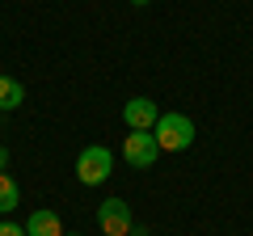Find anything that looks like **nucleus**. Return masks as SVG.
<instances>
[{"mask_svg":"<svg viewBox=\"0 0 253 236\" xmlns=\"http://www.w3.org/2000/svg\"><path fill=\"white\" fill-rule=\"evenodd\" d=\"M17 207H21V186L13 182L9 173H0V215H9Z\"/></svg>","mask_w":253,"mask_h":236,"instance_id":"8","label":"nucleus"},{"mask_svg":"<svg viewBox=\"0 0 253 236\" xmlns=\"http://www.w3.org/2000/svg\"><path fill=\"white\" fill-rule=\"evenodd\" d=\"M156 118H161V110H156L152 97H131L123 106V122L126 131H152L156 127Z\"/></svg>","mask_w":253,"mask_h":236,"instance_id":"5","label":"nucleus"},{"mask_svg":"<svg viewBox=\"0 0 253 236\" xmlns=\"http://www.w3.org/2000/svg\"><path fill=\"white\" fill-rule=\"evenodd\" d=\"M26 101V84L13 76H0V110H17Z\"/></svg>","mask_w":253,"mask_h":236,"instance_id":"7","label":"nucleus"},{"mask_svg":"<svg viewBox=\"0 0 253 236\" xmlns=\"http://www.w3.org/2000/svg\"><path fill=\"white\" fill-rule=\"evenodd\" d=\"M26 236H63V224H59V215H55V211L38 207L34 215L26 219Z\"/></svg>","mask_w":253,"mask_h":236,"instance_id":"6","label":"nucleus"},{"mask_svg":"<svg viewBox=\"0 0 253 236\" xmlns=\"http://www.w3.org/2000/svg\"><path fill=\"white\" fill-rule=\"evenodd\" d=\"M123 160L131 169H152L161 160V148H156L152 131H131V135H123Z\"/></svg>","mask_w":253,"mask_h":236,"instance_id":"3","label":"nucleus"},{"mask_svg":"<svg viewBox=\"0 0 253 236\" xmlns=\"http://www.w3.org/2000/svg\"><path fill=\"white\" fill-rule=\"evenodd\" d=\"M63 236H76V232H63Z\"/></svg>","mask_w":253,"mask_h":236,"instance_id":"12","label":"nucleus"},{"mask_svg":"<svg viewBox=\"0 0 253 236\" xmlns=\"http://www.w3.org/2000/svg\"><path fill=\"white\" fill-rule=\"evenodd\" d=\"M4 164H9V152H4V148H0V173H4Z\"/></svg>","mask_w":253,"mask_h":236,"instance_id":"10","label":"nucleus"},{"mask_svg":"<svg viewBox=\"0 0 253 236\" xmlns=\"http://www.w3.org/2000/svg\"><path fill=\"white\" fill-rule=\"evenodd\" d=\"M152 139L161 152H186L190 144H194V118L186 114H161L152 127Z\"/></svg>","mask_w":253,"mask_h":236,"instance_id":"1","label":"nucleus"},{"mask_svg":"<svg viewBox=\"0 0 253 236\" xmlns=\"http://www.w3.org/2000/svg\"><path fill=\"white\" fill-rule=\"evenodd\" d=\"M0 236H26V228H21V224H9V219H4V224H0Z\"/></svg>","mask_w":253,"mask_h":236,"instance_id":"9","label":"nucleus"},{"mask_svg":"<svg viewBox=\"0 0 253 236\" xmlns=\"http://www.w3.org/2000/svg\"><path fill=\"white\" fill-rule=\"evenodd\" d=\"M97 228L106 236H131V228H135V219H131V207H126V198H106L97 207Z\"/></svg>","mask_w":253,"mask_h":236,"instance_id":"4","label":"nucleus"},{"mask_svg":"<svg viewBox=\"0 0 253 236\" xmlns=\"http://www.w3.org/2000/svg\"><path fill=\"white\" fill-rule=\"evenodd\" d=\"M131 4H135V9H148V4H152V0H131Z\"/></svg>","mask_w":253,"mask_h":236,"instance_id":"11","label":"nucleus"},{"mask_svg":"<svg viewBox=\"0 0 253 236\" xmlns=\"http://www.w3.org/2000/svg\"><path fill=\"white\" fill-rule=\"evenodd\" d=\"M110 173H114V152L101 144H89L81 148V156H76V182L81 186H101L110 182Z\"/></svg>","mask_w":253,"mask_h":236,"instance_id":"2","label":"nucleus"}]
</instances>
